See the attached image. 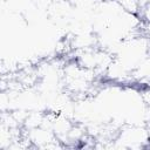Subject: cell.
I'll return each mask as SVG.
<instances>
[{"instance_id": "4", "label": "cell", "mask_w": 150, "mask_h": 150, "mask_svg": "<svg viewBox=\"0 0 150 150\" xmlns=\"http://www.w3.org/2000/svg\"><path fill=\"white\" fill-rule=\"evenodd\" d=\"M144 28V35L150 39V25H143Z\"/></svg>"}, {"instance_id": "2", "label": "cell", "mask_w": 150, "mask_h": 150, "mask_svg": "<svg viewBox=\"0 0 150 150\" xmlns=\"http://www.w3.org/2000/svg\"><path fill=\"white\" fill-rule=\"evenodd\" d=\"M123 11L138 15L139 9L142 7L141 0H114Z\"/></svg>"}, {"instance_id": "3", "label": "cell", "mask_w": 150, "mask_h": 150, "mask_svg": "<svg viewBox=\"0 0 150 150\" xmlns=\"http://www.w3.org/2000/svg\"><path fill=\"white\" fill-rule=\"evenodd\" d=\"M138 18L143 25H150V0L141 7Z\"/></svg>"}, {"instance_id": "1", "label": "cell", "mask_w": 150, "mask_h": 150, "mask_svg": "<svg viewBox=\"0 0 150 150\" xmlns=\"http://www.w3.org/2000/svg\"><path fill=\"white\" fill-rule=\"evenodd\" d=\"M114 141L116 148H143L150 143V132L144 125H125Z\"/></svg>"}]
</instances>
